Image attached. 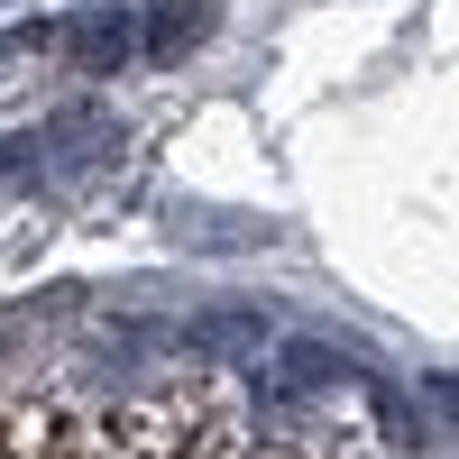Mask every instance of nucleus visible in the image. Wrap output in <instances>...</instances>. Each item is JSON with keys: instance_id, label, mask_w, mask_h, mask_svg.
Here are the masks:
<instances>
[{"instance_id": "obj_1", "label": "nucleus", "mask_w": 459, "mask_h": 459, "mask_svg": "<svg viewBox=\"0 0 459 459\" xmlns=\"http://www.w3.org/2000/svg\"><path fill=\"white\" fill-rule=\"evenodd\" d=\"M212 19H221V0H147V19H138V37H147V56H194L203 37H212Z\"/></svg>"}, {"instance_id": "obj_3", "label": "nucleus", "mask_w": 459, "mask_h": 459, "mask_svg": "<svg viewBox=\"0 0 459 459\" xmlns=\"http://www.w3.org/2000/svg\"><path fill=\"white\" fill-rule=\"evenodd\" d=\"M101 147H110L101 120H83V110H74V120H56V157H101Z\"/></svg>"}, {"instance_id": "obj_4", "label": "nucleus", "mask_w": 459, "mask_h": 459, "mask_svg": "<svg viewBox=\"0 0 459 459\" xmlns=\"http://www.w3.org/2000/svg\"><path fill=\"white\" fill-rule=\"evenodd\" d=\"M28 166V138H0V175H19Z\"/></svg>"}, {"instance_id": "obj_5", "label": "nucleus", "mask_w": 459, "mask_h": 459, "mask_svg": "<svg viewBox=\"0 0 459 459\" xmlns=\"http://www.w3.org/2000/svg\"><path fill=\"white\" fill-rule=\"evenodd\" d=\"M432 395H441V404H450V423H459V377H441V386H432Z\"/></svg>"}, {"instance_id": "obj_2", "label": "nucleus", "mask_w": 459, "mask_h": 459, "mask_svg": "<svg viewBox=\"0 0 459 459\" xmlns=\"http://www.w3.org/2000/svg\"><path fill=\"white\" fill-rule=\"evenodd\" d=\"M65 47H74V65L110 74V65H129V47H138V19L120 10V0H101V10H83V19L65 28Z\"/></svg>"}]
</instances>
